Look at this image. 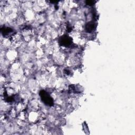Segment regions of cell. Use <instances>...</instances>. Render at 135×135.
<instances>
[{
  "mask_svg": "<svg viewBox=\"0 0 135 135\" xmlns=\"http://www.w3.org/2000/svg\"><path fill=\"white\" fill-rule=\"evenodd\" d=\"M51 3H57L58 2V1H50Z\"/></svg>",
  "mask_w": 135,
  "mask_h": 135,
  "instance_id": "52a82bcc",
  "label": "cell"
},
{
  "mask_svg": "<svg viewBox=\"0 0 135 135\" xmlns=\"http://www.w3.org/2000/svg\"><path fill=\"white\" fill-rule=\"evenodd\" d=\"M94 3V2L93 1H87L86 4L89 5H92Z\"/></svg>",
  "mask_w": 135,
  "mask_h": 135,
  "instance_id": "5b68a950",
  "label": "cell"
},
{
  "mask_svg": "<svg viewBox=\"0 0 135 135\" xmlns=\"http://www.w3.org/2000/svg\"><path fill=\"white\" fill-rule=\"evenodd\" d=\"M40 96L41 98L42 101L45 105H49V106H52V105H53V100L48 92L44 90H41L40 92Z\"/></svg>",
  "mask_w": 135,
  "mask_h": 135,
  "instance_id": "6da1fadb",
  "label": "cell"
},
{
  "mask_svg": "<svg viewBox=\"0 0 135 135\" xmlns=\"http://www.w3.org/2000/svg\"><path fill=\"white\" fill-rule=\"evenodd\" d=\"M1 32L2 34L4 36H9V35H11V34H12L13 32V30L12 29L10 28H6V27H3L1 29Z\"/></svg>",
  "mask_w": 135,
  "mask_h": 135,
  "instance_id": "3957f363",
  "label": "cell"
},
{
  "mask_svg": "<svg viewBox=\"0 0 135 135\" xmlns=\"http://www.w3.org/2000/svg\"><path fill=\"white\" fill-rule=\"evenodd\" d=\"M59 43L60 45L61 46L68 47L71 45L72 43V39L70 37H69L68 35H65L60 38L59 40Z\"/></svg>",
  "mask_w": 135,
  "mask_h": 135,
  "instance_id": "7a4b0ae2",
  "label": "cell"
},
{
  "mask_svg": "<svg viewBox=\"0 0 135 135\" xmlns=\"http://www.w3.org/2000/svg\"><path fill=\"white\" fill-rule=\"evenodd\" d=\"M94 28H95V25L92 22L88 23L86 25V31L87 32H92Z\"/></svg>",
  "mask_w": 135,
  "mask_h": 135,
  "instance_id": "277c9868",
  "label": "cell"
},
{
  "mask_svg": "<svg viewBox=\"0 0 135 135\" xmlns=\"http://www.w3.org/2000/svg\"><path fill=\"white\" fill-rule=\"evenodd\" d=\"M64 71H65V72L66 73V74H67V75H69V74H70V72H69V70H65Z\"/></svg>",
  "mask_w": 135,
  "mask_h": 135,
  "instance_id": "8992f818",
  "label": "cell"
}]
</instances>
